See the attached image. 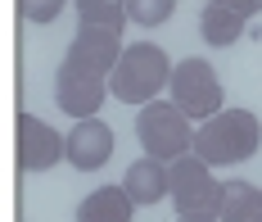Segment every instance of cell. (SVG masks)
<instances>
[{
	"label": "cell",
	"instance_id": "30bf717a",
	"mask_svg": "<svg viewBox=\"0 0 262 222\" xmlns=\"http://www.w3.org/2000/svg\"><path fill=\"white\" fill-rule=\"evenodd\" d=\"M244 14H235L231 5H222V0H208L204 9H199V36L208 41V46H235L239 36H244Z\"/></svg>",
	"mask_w": 262,
	"mask_h": 222
},
{
	"label": "cell",
	"instance_id": "2e32d148",
	"mask_svg": "<svg viewBox=\"0 0 262 222\" xmlns=\"http://www.w3.org/2000/svg\"><path fill=\"white\" fill-rule=\"evenodd\" d=\"M222 5H231V9H235V14H244V18L262 14V0H222Z\"/></svg>",
	"mask_w": 262,
	"mask_h": 222
},
{
	"label": "cell",
	"instance_id": "52a82bcc",
	"mask_svg": "<svg viewBox=\"0 0 262 222\" xmlns=\"http://www.w3.org/2000/svg\"><path fill=\"white\" fill-rule=\"evenodd\" d=\"M59 159H68V136H59L36 113H18V164L27 172H41V168H54Z\"/></svg>",
	"mask_w": 262,
	"mask_h": 222
},
{
	"label": "cell",
	"instance_id": "ba28073f",
	"mask_svg": "<svg viewBox=\"0 0 262 222\" xmlns=\"http://www.w3.org/2000/svg\"><path fill=\"white\" fill-rule=\"evenodd\" d=\"M113 154V127L104 118H77V127L68 132V164L81 172H95Z\"/></svg>",
	"mask_w": 262,
	"mask_h": 222
},
{
	"label": "cell",
	"instance_id": "9c48e42d",
	"mask_svg": "<svg viewBox=\"0 0 262 222\" xmlns=\"http://www.w3.org/2000/svg\"><path fill=\"white\" fill-rule=\"evenodd\" d=\"M122 186H127V195L136 204H158L163 195H172V172H167L163 159L145 154V159H136V164L122 172Z\"/></svg>",
	"mask_w": 262,
	"mask_h": 222
},
{
	"label": "cell",
	"instance_id": "6da1fadb",
	"mask_svg": "<svg viewBox=\"0 0 262 222\" xmlns=\"http://www.w3.org/2000/svg\"><path fill=\"white\" fill-rule=\"evenodd\" d=\"M262 145V123L249 109H222L194 127V154L212 168H231L253 159Z\"/></svg>",
	"mask_w": 262,
	"mask_h": 222
},
{
	"label": "cell",
	"instance_id": "5bb4252c",
	"mask_svg": "<svg viewBox=\"0 0 262 222\" xmlns=\"http://www.w3.org/2000/svg\"><path fill=\"white\" fill-rule=\"evenodd\" d=\"M177 14V0H131V23L140 28H158Z\"/></svg>",
	"mask_w": 262,
	"mask_h": 222
},
{
	"label": "cell",
	"instance_id": "e0dca14e",
	"mask_svg": "<svg viewBox=\"0 0 262 222\" xmlns=\"http://www.w3.org/2000/svg\"><path fill=\"white\" fill-rule=\"evenodd\" d=\"M177 222H222V218H177Z\"/></svg>",
	"mask_w": 262,
	"mask_h": 222
},
{
	"label": "cell",
	"instance_id": "8fae6325",
	"mask_svg": "<svg viewBox=\"0 0 262 222\" xmlns=\"http://www.w3.org/2000/svg\"><path fill=\"white\" fill-rule=\"evenodd\" d=\"M136 199L127 195V186H100L95 195H86L77 209V222H131Z\"/></svg>",
	"mask_w": 262,
	"mask_h": 222
},
{
	"label": "cell",
	"instance_id": "9a60e30c",
	"mask_svg": "<svg viewBox=\"0 0 262 222\" xmlns=\"http://www.w3.org/2000/svg\"><path fill=\"white\" fill-rule=\"evenodd\" d=\"M63 5H68V0H18V9H23L27 23H54V18L63 14Z\"/></svg>",
	"mask_w": 262,
	"mask_h": 222
},
{
	"label": "cell",
	"instance_id": "3957f363",
	"mask_svg": "<svg viewBox=\"0 0 262 222\" xmlns=\"http://www.w3.org/2000/svg\"><path fill=\"white\" fill-rule=\"evenodd\" d=\"M136 136L145 145V154L177 164L181 154H194V118L177 109L172 100H149L136 113Z\"/></svg>",
	"mask_w": 262,
	"mask_h": 222
},
{
	"label": "cell",
	"instance_id": "5b68a950",
	"mask_svg": "<svg viewBox=\"0 0 262 222\" xmlns=\"http://www.w3.org/2000/svg\"><path fill=\"white\" fill-rule=\"evenodd\" d=\"M167 91H172V105L185 109L194 123L222 113V82H217L212 64H204V59H181V64L172 68Z\"/></svg>",
	"mask_w": 262,
	"mask_h": 222
},
{
	"label": "cell",
	"instance_id": "8992f818",
	"mask_svg": "<svg viewBox=\"0 0 262 222\" xmlns=\"http://www.w3.org/2000/svg\"><path fill=\"white\" fill-rule=\"evenodd\" d=\"M122 32L113 28H77V36L68 41V55L63 64L68 68H77V73H95V77H113V68H118V59H122Z\"/></svg>",
	"mask_w": 262,
	"mask_h": 222
},
{
	"label": "cell",
	"instance_id": "4fadbf2b",
	"mask_svg": "<svg viewBox=\"0 0 262 222\" xmlns=\"http://www.w3.org/2000/svg\"><path fill=\"white\" fill-rule=\"evenodd\" d=\"M77 5L81 28H113L122 32V23L131 18V0H73Z\"/></svg>",
	"mask_w": 262,
	"mask_h": 222
},
{
	"label": "cell",
	"instance_id": "7a4b0ae2",
	"mask_svg": "<svg viewBox=\"0 0 262 222\" xmlns=\"http://www.w3.org/2000/svg\"><path fill=\"white\" fill-rule=\"evenodd\" d=\"M172 68H177V64H167V55L158 50L154 41H136V46L122 50L113 77H108V91H113L122 105H149L158 91L172 82Z\"/></svg>",
	"mask_w": 262,
	"mask_h": 222
},
{
	"label": "cell",
	"instance_id": "7c38bea8",
	"mask_svg": "<svg viewBox=\"0 0 262 222\" xmlns=\"http://www.w3.org/2000/svg\"><path fill=\"white\" fill-rule=\"evenodd\" d=\"M222 222H262V191L249 181H226Z\"/></svg>",
	"mask_w": 262,
	"mask_h": 222
},
{
	"label": "cell",
	"instance_id": "277c9868",
	"mask_svg": "<svg viewBox=\"0 0 262 222\" xmlns=\"http://www.w3.org/2000/svg\"><path fill=\"white\" fill-rule=\"evenodd\" d=\"M167 172H172L177 218H222L226 181L212 177V164H204L199 154H181L177 164H167Z\"/></svg>",
	"mask_w": 262,
	"mask_h": 222
}]
</instances>
